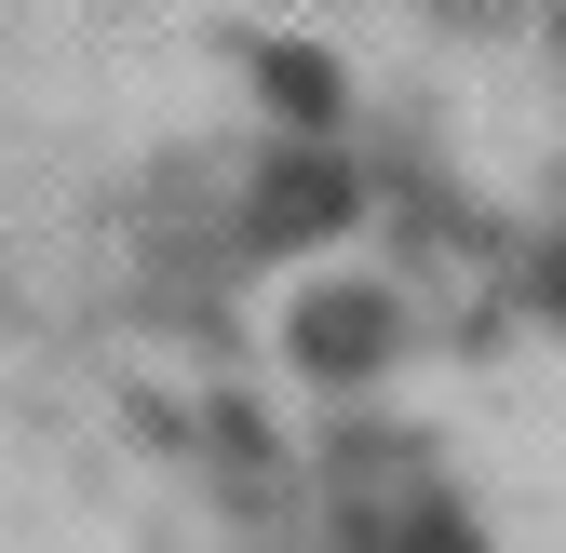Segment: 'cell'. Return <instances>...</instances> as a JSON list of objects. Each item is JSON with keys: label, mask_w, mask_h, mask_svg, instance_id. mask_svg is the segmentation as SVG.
<instances>
[{"label": "cell", "mask_w": 566, "mask_h": 553, "mask_svg": "<svg viewBox=\"0 0 566 553\" xmlns=\"http://www.w3.org/2000/svg\"><path fill=\"white\" fill-rule=\"evenodd\" d=\"M378 352H391V311H378L365 284H337V298L297 311V365H311V378H365Z\"/></svg>", "instance_id": "6da1fadb"}, {"label": "cell", "mask_w": 566, "mask_h": 553, "mask_svg": "<svg viewBox=\"0 0 566 553\" xmlns=\"http://www.w3.org/2000/svg\"><path fill=\"white\" fill-rule=\"evenodd\" d=\"M337 217H350L337 163H283V176H270V230H337Z\"/></svg>", "instance_id": "7a4b0ae2"}, {"label": "cell", "mask_w": 566, "mask_h": 553, "mask_svg": "<svg viewBox=\"0 0 566 553\" xmlns=\"http://www.w3.org/2000/svg\"><path fill=\"white\" fill-rule=\"evenodd\" d=\"M270 95L324 122V108H337V67H324V54H270Z\"/></svg>", "instance_id": "3957f363"}, {"label": "cell", "mask_w": 566, "mask_h": 553, "mask_svg": "<svg viewBox=\"0 0 566 553\" xmlns=\"http://www.w3.org/2000/svg\"><path fill=\"white\" fill-rule=\"evenodd\" d=\"M391 553H485L459 513H418V526H391Z\"/></svg>", "instance_id": "277c9868"}]
</instances>
